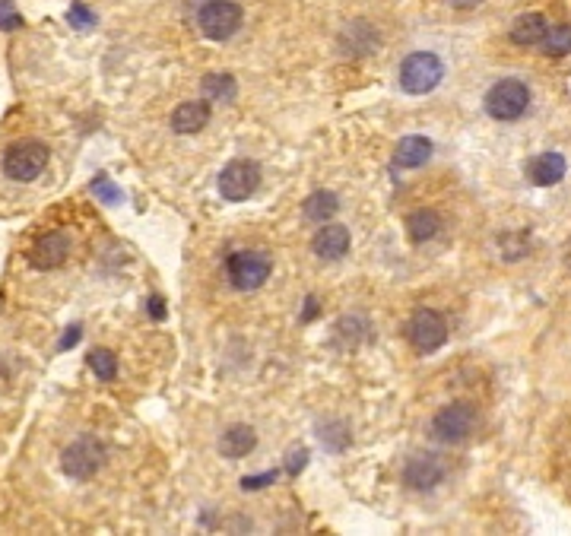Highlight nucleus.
<instances>
[{"label":"nucleus","mask_w":571,"mask_h":536,"mask_svg":"<svg viewBox=\"0 0 571 536\" xmlns=\"http://www.w3.org/2000/svg\"><path fill=\"white\" fill-rule=\"evenodd\" d=\"M444 64L438 61V54L432 51H416L400 64V86L410 95H425L442 83Z\"/></svg>","instance_id":"f257e3e1"},{"label":"nucleus","mask_w":571,"mask_h":536,"mask_svg":"<svg viewBox=\"0 0 571 536\" xmlns=\"http://www.w3.org/2000/svg\"><path fill=\"white\" fill-rule=\"evenodd\" d=\"M197 26L210 41H226L242 29V7L236 0H207L197 13Z\"/></svg>","instance_id":"f03ea898"},{"label":"nucleus","mask_w":571,"mask_h":536,"mask_svg":"<svg viewBox=\"0 0 571 536\" xmlns=\"http://www.w3.org/2000/svg\"><path fill=\"white\" fill-rule=\"evenodd\" d=\"M531 105V89L521 80H502L486 93V112L495 121H518Z\"/></svg>","instance_id":"7ed1b4c3"},{"label":"nucleus","mask_w":571,"mask_h":536,"mask_svg":"<svg viewBox=\"0 0 571 536\" xmlns=\"http://www.w3.org/2000/svg\"><path fill=\"white\" fill-rule=\"evenodd\" d=\"M226 270L232 286L242 289V292H251V289H261L270 280L273 264H270V257L263 251H236V255H228Z\"/></svg>","instance_id":"20e7f679"},{"label":"nucleus","mask_w":571,"mask_h":536,"mask_svg":"<svg viewBox=\"0 0 571 536\" xmlns=\"http://www.w3.org/2000/svg\"><path fill=\"white\" fill-rule=\"evenodd\" d=\"M477 419L479 415L470 403H451V406H444L442 413L432 419V435L444 444H460L473 435Z\"/></svg>","instance_id":"39448f33"},{"label":"nucleus","mask_w":571,"mask_h":536,"mask_svg":"<svg viewBox=\"0 0 571 536\" xmlns=\"http://www.w3.org/2000/svg\"><path fill=\"white\" fill-rule=\"evenodd\" d=\"M48 165V149L35 140L13 143L4 156V174L13 182H35Z\"/></svg>","instance_id":"423d86ee"},{"label":"nucleus","mask_w":571,"mask_h":536,"mask_svg":"<svg viewBox=\"0 0 571 536\" xmlns=\"http://www.w3.org/2000/svg\"><path fill=\"white\" fill-rule=\"evenodd\" d=\"M257 184H261V168H257V162H248V159L228 162L219 174V194L232 203L248 201L257 191Z\"/></svg>","instance_id":"0eeeda50"},{"label":"nucleus","mask_w":571,"mask_h":536,"mask_svg":"<svg viewBox=\"0 0 571 536\" xmlns=\"http://www.w3.org/2000/svg\"><path fill=\"white\" fill-rule=\"evenodd\" d=\"M406 336H410V343L419 353H435V349H442L444 340H448V324H444V317L438 315V311L423 308L413 315L410 327H406Z\"/></svg>","instance_id":"6e6552de"},{"label":"nucleus","mask_w":571,"mask_h":536,"mask_svg":"<svg viewBox=\"0 0 571 536\" xmlns=\"http://www.w3.org/2000/svg\"><path fill=\"white\" fill-rule=\"evenodd\" d=\"M105 463V448L95 438H80L64 451V473L74 479H89L95 476Z\"/></svg>","instance_id":"1a4fd4ad"},{"label":"nucleus","mask_w":571,"mask_h":536,"mask_svg":"<svg viewBox=\"0 0 571 536\" xmlns=\"http://www.w3.org/2000/svg\"><path fill=\"white\" fill-rule=\"evenodd\" d=\"M67 255H70L67 235H64V232H48L32 245V251H29V261H32V267H39V270H51V267H61V264L67 261Z\"/></svg>","instance_id":"9d476101"},{"label":"nucleus","mask_w":571,"mask_h":536,"mask_svg":"<svg viewBox=\"0 0 571 536\" xmlns=\"http://www.w3.org/2000/svg\"><path fill=\"white\" fill-rule=\"evenodd\" d=\"M404 479L410 489H435L444 479V463L435 454H416L404 469Z\"/></svg>","instance_id":"9b49d317"},{"label":"nucleus","mask_w":571,"mask_h":536,"mask_svg":"<svg viewBox=\"0 0 571 536\" xmlns=\"http://www.w3.org/2000/svg\"><path fill=\"white\" fill-rule=\"evenodd\" d=\"M565 168H568L565 165V156L549 149V153H540L527 162V178L537 188H552V184H558L565 178Z\"/></svg>","instance_id":"f8f14e48"},{"label":"nucleus","mask_w":571,"mask_h":536,"mask_svg":"<svg viewBox=\"0 0 571 536\" xmlns=\"http://www.w3.org/2000/svg\"><path fill=\"white\" fill-rule=\"evenodd\" d=\"M350 251V228L346 226H324L315 235V255L327 261H340Z\"/></svg>","instance_id":"ddd939ff"},{"label":"nucleus","mask_w":571,"mask_h":536,"mask_svg":"<svg viewBox=\"0 0 571 536\" xmlns=\"http://www.w3.org/2000/svg\"><path fill=\"white\" fill-rule=\"evenodd\" d=\"M210 121V105L207 102H184V105L175 108V114H172V128L178 130V134H197V130H203Z\"/></svg>","instance_id":"4468645a"},{"label":"nucleus","mask_w":571,"mask_h":536,"mask_svg":"<svg viewBox=\"0 0 571 536\" xmlns=\"http://www.w3.org/2000/svg\"><path fill=\"white\" fill-rule=\"evenodd\" d=\"M546 29H549V22H546L543 13H524L514 20V26H511V41L521 48H531V45H540L546 35Z\"/></svg>","instance_id":"2eb2a0df"},{"label":"nucleus","mask_w":571,"mask_h":536,"mask_svg":"<svg viewBox=\"0 0 571 536\" xmlns=\"http://www.w3.org/2000/svg\"><path fill=\"white\" fill-rule=\"evenodd\" d=\"M254 444H257V435L251 425H232V429L222 435L219 451L228 460H242V457H248L251 451H254Z\"/></svg>","instance_id":"dca6fc26"},{"label":"nucleus","mask_w":571,"mask_h":536,"mask_svg":"<svg viewBox=\"0 0 571 536\" xmlns=\"http://www.w3.org/2000/svg\"><path fill=\"white\" fill-rule=\"evenodd\" d=\"M429 156H432V143L425 140V137H404L400 147H397V153H394V165L419 168V165L429 162Z\"/></svg>","instance_id":"f3484780"},{"label":"nucleus","mask_w":571,"mask_h":536,"mask_svg":"<svg viewBox=\"0 0 571 536\" xmlns=\"http://www.w3.org/2000/svg\"><path fill=\"white\" fill-rule=\"evenodd\" d=\"M438 228H442V219H438L435 210H416V213L406 219V235H410L416 245H423V242H429V238H435Z\"/></svg>","instance_id":"a211bd4d"},{"label":"nucleus","mask_w":571,"mask_h":536,"mask_svg":"<svg viewBox=\"0 0 571 536\" xmlns=\"http://www.w3.org/2000/svg\"><path fill=\"white\" fill-rule=\"evenodd\" d=\"M336 210H340V201H336V194H330V191H317V194H311L308 201H305V216H308L311 222H321V226Z\"/></svg>","instance_id":"6ab92c4d"},{"label":"nucleus","mask_w":571,"mask_h":536,"mask_svg":"<svg viewBox=\"0 0 571 536\" xmlns=\"http://www.w3.org/2000/svg\"><path fill=\"white\" fill-rule=\"evenodd\" d=\"M543 54L546 58H562V54L571 51V26L568 22H558V26H549L543 35Z\"/></svg>","instance_id":"aec40b11"},{"label":"nucleus","mask_w":571,"mask_h":536,"mask_svg":"<svg viewBox=\"0 0 571 536\" xmlns=\"http://www.w3.org/2000/svg\"><path fill=\"white\" fill-rule=\"evenodd\" d=\"M203 95H207L210 102L236 99V80L228 74H210L207 80H203Z\"/></svg>","instance_id":"412c9836"},{"label":"nucleus","mask_w":571,"mask_h":536,"mask_svg":"<svg viewBox=\"0 0 571 536\" xmlns=\"http://www.w3.org/2000/svg\"><path fill=\"white\" fill-rule=\"evenodd\" d=\"M89 369H93L95 378H102V381H114V375H118V359H114L112 349H93V353H89Z\"/></svg>","instance_id":"4be33fe9"},{"label":"nucleus","mask_w":571,"mask_h":536,"mask_svg":"<svg viewBox=\"0 0 571 536\" xmlns=\"http://www.w3.org/2000/svg\"><path fill=\"white\" fill-rule=\"evenodd\" d=\"M22 26V16L20 10L13 7V0H0V29L4 32H13V29Z\"/></svg>","instance_id":"5701e85b"},{"label":"nucleus","mask_w":571,"mask_h":536,"mask_svg":"<svg viewBox=\"0 0 571 536\" xmlns=\"http://www.w3.org/2000/svg\"><path fill=\"white\" fill-rule=\"evenodd\" d=\"M93 191H95V197H99L102 203H121V191L114 188L112 178H105V174H99V178H95Z\"/></svg>","instance_id":"b1692460"},{"label":"nucleus","mask_w":571,"mask_h":536,"mask_svg":"<svg viewBox=\"0 0 571 536\" xmlns=\"http://www.w3.org/2000/svg\"><path fill=\"white\" fill-rule=\"evenodd\" d=\"M67 20H70V26H76V29H89L95 22V16L86 10V4H74V7L67 10Z\"/></svg>","instance_id":"393cba45"},{"label":"nucleus","mask_w":571,"mask_h":536,"mask_svg":"<svg viewBox=\"0 0 571 536\" xmlns=\"http://www.w3.org/2000/svg\"><path fill=\"white\" fill-rule=\"evenodd\" d=\"M276 479V473H263V476H251V479H245V489H261V486H267V483H273Z\"/></svg>","instance_id":"a878e982"},{"label":"nucleus","mask_w":571,"mask_h":536,"mask_svg":"<svg viewBox=\"0 0 571 536\" xmlns=\"http://www.w3.org/2000/svg\"><path fill=\"white\" fill-rule=\"evenodd\" d=\"M305 457H308V451H292V454H290V473L292 476H296L299 469L305 467Z\"/></svg>","instance_id":"bb28decb"},{"label":"nucleus","mask_w":571,"mask_h":536,"mask_svg":"<svg viewBox=\"0 0 571 536\" xmlns=\"http://www.w3.org/2000/svg\"><path fill=\"white\" fill-rule=\"evenodd\" d=\"M80 340V327H70L67 334H64V340H61V349H67V346H74V343Z\"/></svg>","instance_id":"cd10ccee"},{"label":"nucleus","mask_w":571,"mask_h":536,"mask_svg":"<svg viewBox=\"0 0 571 536\" xmlns=\"http://www.w3.org/2000/svg\"><path fill=\"white\" fill-rule=\"evenodd\" d=\"M149 311H153L156 321H159V317H165V311H162V299H153V302H149Z\"/></svg>","instance_id":"c85d7f7f"}]
</instances>
